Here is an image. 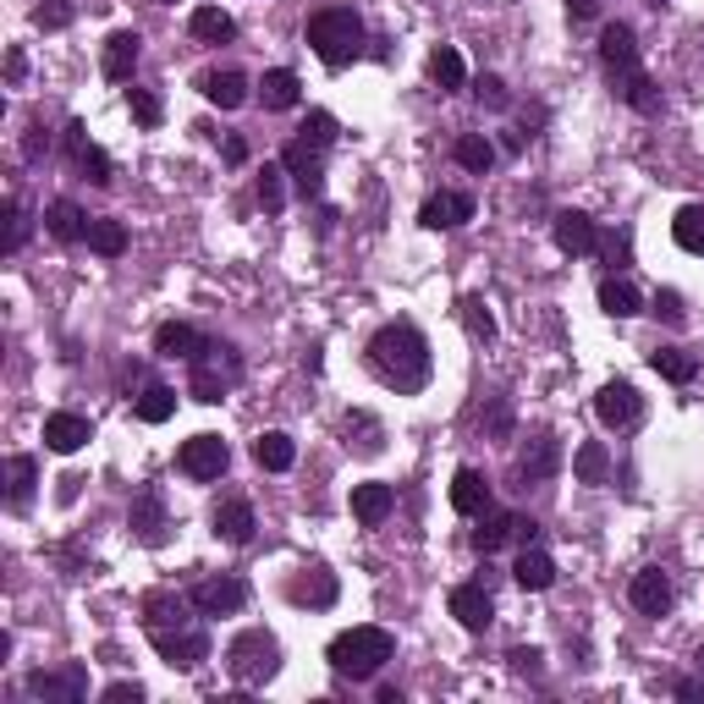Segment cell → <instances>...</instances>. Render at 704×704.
Listing matches in <instances>:
<instances>
[{"mask_svg": "<svg viewBox=\"0 0 704 704\" xmlns=\"http://www.w3.org/2000/svg\"><path fill=\"white\" fill-rule=\"evenodd\" d=\"M83 242H89L100 259H116V253H127V226H122V220H111V215H94Z\"/></svg>", "mask_w": 704, "mask_h": 704, "instance_id": "40", "label": "cell"}, {"mask_svg": "<svg viewBox=\"0 0 704 704\" xmlns=\"http://www.w3.org/2000/svg\"><path fill=\"white\" fill-rule=\"evenodd\" d=\"M204 100L220 111H237V105H248V78L242 72H204Z\"/></svg>", "mask_w": 704, "mask_h": 704, "instance_id": "31", "label": "cell"}, {"mask_svg": "<svg viewBox=\"0 0 704 704\" xmlns=\"http://www.w3.org/2000/svg\"><path fill=\"white\" fill-rule=\"evenodd\" d=\"M572 474H578V485H611V452L600 441H583L572 452Z\"/></svg>", "mask_w": 704, "mask_h": 704, "instance_id": "37", "label": "cell"}, {"mask_svg": "<svg viewBox=\"0 0 704 704\" xmlns=\"http://www.w3.org/2000/svg\"><path fill=\"white\" fill-rule=\"evenodd\" d=\"M259 100H264V111H292V105L303 100V83H297V72H286V67L264 72V83H259Z\"/></svg>", "mask_w": 704, "mask_h": 704, "instance_id": "32", "label": "cell"}, {"mask_svg": "<svg viewBox=\"0 0 704 704\" xmlns=\"http://www.w3.org/2000/svg\"><path fill=\"white\" fill-rule=\"evenodd\" d=\"M67 155L78 160V171H89L94 188H111V155H105L100 144H89V127H83V122L67 127Z\"/></svg>", "mask_w": 704, "mask_h": 704, "instance_id": "20", "label": "cell"}, {"mask_svg": "<svg viewBox=\"0 0 704 704\" xmlns=\"http://www.w3.org/2000/svg\"><path fill=\"white\" fill-rule=\"evenodd\" d=\"M446 611H452L468 633H485V627L496 622V600H490L485 583H457V589L446 594Z\"/></svg>", "mask_w": 704, "mask_h": 704, "instance_id": "14", "label": "cell"}, {"mask_svg": "<svg viewBox=\"0 0 704 704\" xmlns=\"http://www.w3.org/2000/svg\"><path fill=\"white\" fill-rule=\"evenodd\" d=\"M430 83H435L441 94H452V89L468 83V67H463V56H457L452 45H435V50H430Z\"/></svg>", "mask_w": 704, "mask_h": 704, "instance_id": "36", "label": "cell"}, {"mask_svg": "<svg viewBox=\"0 0 704 704\" xmlns=\"http://www.w3.org/2000/svg\"><path fill=\"white\" fill-rule=\"evenodd\" d=\"M507 660H512V671H523V677H540V660H545V655H540V649H523V644H518V649H512Z\"/></svg>", "mask_w": 704, "mask_h": 704, "instance_id": "55", "label": "cell"}, {"mask_svg": "<svg viewBox=\"0 0 704 704\" xmlns=\"http://www.w3.org/2000/svg\"><path fill=\"white\" fill-rule=\"evenodd\" d=\"M34 23L50 29V34L67 29V23H72V0H39V7H34Z\"/></svg>", "mask_w": 704, "mask_h": 704, "instance_id": "49", "label": "cell"}, {"mask_svg": "<svg viewBox=\"0 0 704 704\" xmlns=\"http://www.w3.org/2000/svg\"><path fill=\"white\" fill-rule=\"evenodd\" d=\"M600 67H605L611 83L644 72V67H638V39H633L627 23H605V29H600Z\"/></svg>", "mask_w": 704, "mask_h": 704, "instance_id": "10", "label": "cell"}, {"mask_svg": "<svg viewBox=\"0 0 704 704\" xmlns=\"http://www.w3.org/2000/svg\"><path fill=\"white\" fill-rule=\"evenodd\" d=\"M155 352L160 359H198V352H209V336L204 330H193V325H182V319H171V325H160L155 330Z\"/></svg>", "mask_w": 704, "mask_h": 704, "instance_id": "21", "label": "cell"}, {"mask_svg": "<svg viewBox=\"0 0 704 704\" xmlns=\"http://www.w3.org/2000/svg\"><path fill=\"white\" fill-rule=\"evenodd\" d=\"M188 29H193V39H204V45H226V39L237 34L231 12H220V7H198V12L188 18Z\"/></svg>", "mask_w": 704, "mask_h": 704, "instance_id": "38", "label": "cell"}, {"mask_svg": "<svg viewBox=\"0 0 704 704\" xmlns=\"http://www.w3.org/2000/svg\"><path fill=\"white\" fill-rule=\"evenodd\" d=\"M127 523H133V534L144 545H160L166 540V501H160V490H138L133 507H127Z\"/></svg>", "mask_w": 704, "mask_h": 704, "instance_id": "23", "label": "cell"}, {"mask_svg": "<svg viewBox=\"0 0 704 704\" xmlns=\"http://www.w3.org/2000/svg\"><path fill=\"white\" fill-rule=\"evenodd\" d=\"M671 237H677V248L704 259V204H682L677 220H671Z\"/></svg>", "mask_w": 704, "mask_h": 704, "instance_id": "41", "label": "cell"}, {"mask_svg": "<svg viewBox=\"0 0 704 704\" xmlns=\"http://www.w3.org/2000/svg\"><path fill=\"white\" fill-rule=\"evenodd\" d=\"M226 160L242 166V160H248V144H242V138H226Z\"/></svg>", "mask_w": 704, "mask_h": 704, "instance_id": "58", "label": "cell"}, {"mask_svg": "<svg viewBox=\"0 0 704 704\" xmlns=\"http://www.w3.org/2000/svg\"><path fill=\"white\" fill-rule=\"evenodd\" d=\"M463 325H468L474 341H496V314H490L485 297H468V303H463Z\"/></svg>", "mask_w": 704, "mask_h": 704, "instance_id": "46", "label": "cell"}, {"mask_svg": "<svg viewBox=\"0 0 704 704\" xmlns=\"http://www.w3.org/2000/svg\"><path fill=\"white\" fill-rule=\"evenodd\" d=\"M253 463H259L264 474H286V468L297 463V446H292V435H281V430H264V435L253 441Z\"/></svg>", "mask_w": 704, "mask_h": 704, "instance_id": "29", "label": "cell"}, {"mask_svg": "<svg viewBox=\"0 0 704 704\" xmlns=\"http://www.w3.org/2000/svg\"><path fill=\"white\" fill-rule=\"evenodd\" d=\"M474 94H479V105H490V111H507V100H512V94H507V83H501L496 72H485Z\"/></svg>", "mask_w": 704, "mask_h": 704, "instance_id": "51", "label": "cell"}, {"mask_svg": "<svg viewBox=\"0 0 704 704\" xmlns=\"http://www.w3.org/2000/svg\"><path fill=\"white\" fill-rule=\"evenodd\" d=\"M242 381V364H237V352L209 341V352H198L193 359V375H188V391L193 402H226V391Z\"/></svg>", "mask_w": 704, "mask_h": 704, "instance_id": "6", "label": "cell"}, {"mask_svg": "<svg viewBox=\"0 0 704 704\" xmlns=\"http://www.w3.org/2000/svg\"><path fill=\"white\" fill-rule=\"evenodd\" d=\"M649 370L660 381H671V386H688L699 375V359H693V352H682V347H655L649 352Z\"/></svg>", "mask_w": 704, "mask_h": 704, "instance_id": "30", "label": "cell"}, {"mask_svg": "<svg viewBox=\"0 0 704 704\" xmlns=\"http://www.w3.org/2000/svg\"><path fill=\"white\" fill-rule=\"evenodd\" d=\"M23 67H29L23 50H12V56H7V83H23Z\"/></svg>", "mask_w": 704, "mask_h": 704, "instance_id": "57", "label": "cell"}, {"mask_svg": "<svg viewBox=\"0 0 704 704\" xmlns=\"http://www.w3.org/2000/svg\"><path fill=\"white\" fill-rule=\"evenodd\" d=\"M627 600H633V611H644V616H666V611H671V578H666L660 567H644V572H633Z\"/></svg>", "mask_w": 704, "mask_h": 704, "instance_id": "17", "label": "cell"}, {"mask_svg": "<svg viewBox=\"0 0 704 704\" xmlns=\"http://www.w3.org/2000/svg\"><path fill=\"white\" fill-rule=\"evenodd\" d=\"M391 655H397L391 627H370V622H364V627H347V633H336V638H330V649H325L330 671H336V677H352V682H370V677H381Z\"/></svg>", "mask_w": 704, "mask_h": 704, "instance_id": "3", "label": "cell"}, {"mask_svg": "<svg viewBox=\"0 0 704 704\" xmlns=\"http://www.w3.org/2000/svg\"><path fill=\"white\" fill-rule=\"evenodd\" d=\"M45 149H50V133L34 122V127H29V138H23V160H45Z\"/></svg>", "mask_w": 704, "mask_h": 704, "instance_id": "54", "label": "cell"}, {"mask_svg": "<svg viewBox=\"0 0 704 704\" xmlns=\"http://www.w3.org/2000/svg\"><path fill=\"white\" fill-rule=\"evenodd\" d=\"M160 7H171V0H160Z\"/></svg>", "mask_w": 704, "mask_h": 704, "instance_id": "60", "label": "cell"}, {"mask_svg": "<svg viewBox=\"0 0 704 704\" xmlns=\"http://www.w3.org/2000/svg\"><path fill=\"white\" fill-rule=\"evenodd\" d=\"M281 177H286V166H264V171H259V204H264L270 215L286 204V188H281Z\"/></svg>", "mask_w": 704, "mask_h": 704, "instance_id": "48", "label": "cell"}, {"mask_svg": "<svg viewBox=\"0 0 704 704\" xmlns=\"http://www.w3.org/2000/svg\"><path fill=\"white\" fill-rule=\"evenodd\" d=\"M347 446H352V452H364V457H375V452L386 446L381 419H370V413H347Z\"/></svg>", "mask_w": 704, "mask_h": 704, "instance_id": "42", "label": "cell"}, {"mask_svg": "<svg viewBox=\"0 0 704 704\" xmlns=\"http://www.w3.org/2000/svg\"><path fill=\"white\" fill-rule=\"evenodd\" d=\"M391 512H397V490H391V485H381V479L352 485V518H359L364 529H381Z\"/></svg>", "mask_w": 704, "mask_h": 704, "instance_id": "18", "label": "cell"}, {"mask_svg": "<svg viewBox=\"0 0 704 704\" xmlns=\"http://www.w3.org/2000/svg\"><path fill=\"white\" fill-rule=\"evenodd\" d=\"M518 523H523L518 512H485L479 529H474V550H479V556H496L507 540H518Z\"/></svg>", "mask_w": 704, "mask_h": 704, "instance_id": "28", "label": "cell"}, {"mask_svg": "<svg viewBox=\"0 0 704 704\" xmlns=\"http://www.w3.org/2000/svg\"><path fill=\"white\" fill-rule=\"evenodd\" d=\"M336 594H341V583H336V572H325V567H303V572H292V583H286V600H292V605H314V611L336 605Z\"/></svg>", "mask_w": 704, "mask_h": 704, "instance_id": "15", "label": "cell"}, {"mask_svg": "<svg viewBox=\"0 0 704 704\" xmlns=\"http://www.w3.org/2000/svg\"><path fill=\"white\" fill-rule=\"evenodd\" d=\"M370 370H375L391 391H402V397L424 391V386H430V375H435V359H430L424 330H419V325H408V319L381 325V330H375V341H370Z\"/></svg>", "mask_w": 704, "mask_h": 704, "instance_id": "2", "label": "cell"}, {"mask_svg": "<svg viewBox=\"0 0 704 704\" xmlns=\"http://www.w3.org/2000/svg\"><path fill=\"white\" fill-rule=\"evenodd\" d=\"M561 468V446H556V435H534L523 452H518V474L523 479H550Z\"/></svg>", "mask_w": 704, "mask_h": 704, "instance_id": "27", "label": "cell"}, {"mask_svg": "<svg viewBox=\"0 0 704 704\" xmlns=\"http://www.w3.org/2000/svg\"><path fill=\"white\" fill-rule=\"evenodd\" d=\"M319 144H308V138H297V144H286V155H281V166H286V177L297 182V193L303 198H319L325 193V166H319Z\"/></svg>", "mask_w": 704, "mask_h": 704, "instance_id": "11", "label": "cell"}, {"mask_svg": "<svg viewBox=\"0 0 704 704\" xmlns=\"http://www.w3.org/2000/svg\"><path fill=\"white\" fill-rule=\"evenodd\" d=\"M188 611H193V600H182V594H166V589L144 594V633L160 649V660L177 671H198L209 660V633Z\"/></svg>", "mask_w": 704, "mask_h": 704, "instance_id": "1", "label": "cell"}, {"mask_svg": "<svg viewBox=\"0 0 704 704\" xmlns=\"http://www.w3.org/2000/svg\"><path fill=\"white\" fill-rule=\"evenodd\" d=\"M29 242V209L23 198H7V237H0V253H18Z\"/></svg>", "mask_w": 704, "mask_h": 704, "instance_id": "47", "label": "cell"}, {"mask_svg": "<svg viewBox=\"0 0 704 704\" xmlns=\"http://www.w3.org/2000/svg\"><path fill=\"white\" fill-rule=\"evenodd\" d=\"M45 226H50V237H61V242H83V237H89V215H83L72 198H56V204L45 209Z\"/></svg>", "mask_w": 704, "mask_h": 704, "instance_id": "33", "label": "cell"}, {"mask_svg": "<svg viewBox=\"0 0 704 704\" xmlns=\"http://www.w3.org/2000/svg\"><path fill=\"white\" fill-rule=\"evenodd\" d=\"M699 677H704V644H699Z\"/></svg>", "mask_w": 704, "mask_h": 704, "instance_id": "59", "label": "cell"}, {"mask_svg": "<svg viewBox=\"0 0 704 704\" xmlns=\"http://www.w3.org/2000/svg\"><path fill=\"white\" fill-rule=\"evenodd\" d=\"M308 45L325 67H352L364 56V23L352 7H325L308 18Z\"/></svg>", "mask_w": 704, "mask_h": 704, "instance_id": "4", "label": "cell"}, {"mask_svg": "<svg viewBox=\"0 0 704 704\" xmlns=\"http://www.w3.org/2000/svg\"><path fill=\"white\" fill-rule=\"evenodd\" d=\"M452 507H457L463 518H485V512H490V479H485L479 468H457V474H452Z\"/></svg>", "mask_w": 704, "mask_h": 704, "instance_id": "24", "label": "cell"}, {"mask_svg": "<svg viewBox=\"0 0 704 704\" xmlns=\"http://www.w3.org/2000/svg\"><path fill=\"white\" fill-rule=\"evenodd\" d=\"M100 699H105V704H138V699H144V682H111Z\"/></svg>", "mask_w": 704, "mask_h": 704, "instance_id": "53", "label": "cell"}, {"mask_svg": "<svg viewBox=\"0 0 704 704\" xmlns=\"http://www.w3.org/2000/svg\"><path fill=\"white\" fill-rule=\"evenodd\" d=\"M226 463H231V452H226L220 435H193V441H182V452H177V468H182L188 479H198V485L220 479Z\"/></svg>", "mask_w": 704, "mask_h": 704, "instance_id": "8", "label": "cell"}, {"mask_svg": "<svg viewBox=\"0 0 704 704\" xmlns=\"http://www.w3.org/2000/svg\"><path fill=\"white\" fill-rule=\"evenodd\" d=\"M468 220H474V193H457V188L424 198V209H419V226H424V231H457V226H468Z\"/></svg>", "mask_w": 704, "mask_h": 704, "instance_id": "12", "label": "cell"}, {"mask_svg": "<svg viewBox=\"0 0 704 704\" xmlns=\"http://www.w3.org/2000/svg\"><path fill=\"white\" fill-rule=\"evenodd\" d=\"M556 248L583 259V253H600V226L583 215V209H561L556 215Z\"/></svg>", "mask_w": 704, "mask_h": 704, "instance_id": "16", "label": "cell"}, {"mask_svg": "<svg viewBox=\"0 0 704 704\" xmlns=\"http://www.w3.org/2000/svg\"><path fill=\"white\" fill-rule=\"evenodd\" d=\"M138 56H144V39H138L133 29H116V34L105 39L100 72H105L111 83H127V78H133V67H138Z\"/></svg>", "mask_w": 704, "mask_h": 704, "instance_id": "19", "label": "cell"}, {"mask_svg": "<svg viewBox=\"0 0 704 704\" xmlns=\"http://www.w3.org/2000/svg\"><path fill=\"white\" fill-rule=\"evenodd\" d=\"M512 578H518V589H529V594H545V589L556 583V561H550L540 545H523V556L512 561Z\"/></svg>", "mask_w": 704, "mask_h": 704, "instance_id": "26", "label": "cell"}, {"mask_svg": "<svg viewBox=\"0 0 704 704\" xmlns=\"http://www.w3.org/2000/svg\"><path fill=\"white\" fill-rule=\"evenodd\" d=\"M34 485H39V463H34L29 452H18V457L7 463V501L23 512V507L34 501Z\"/></svg>", "mask_w": 704, "mask_h": 704, "instance_id": "35", "label": "cell"}, {"mask_svg": "<svg viewBox=\"0 0 704 704\" xmlns=\"http://www.w3.org/2000/svg\"><path fill=\"white\" fill-rule=\"evenodd\" d=\"M616 94H622V100H627L633 111H644V116H655V111H660V94H655V83H649L644 72L622 78V83H616Z\"/></svg>", "mask_w": 704, "mask_h": 704, "instance_id": "44", "label": "cell"}, {"mask_svg": "<svg viewBox=\"0 0 704 704\" xmlns=\"http://www.w3.org/2000/svg\"><path fill=\"white\" fill-rule=\"evenodd\" d=\"M452 160H457L463 171H479V177H485V171L496 166V144H490L485 133H463V138L452 144Z\"/></svg>", "mask_w": 704, "mask_h": 704, "instance_id": "39", "label": "cell"}, {"mask_svg": "<svg viewBox=\"0 0 704 704\" xmlns=\"http://www.w3.org/2000/svg\"><path fill=\"white\" fill-rule=\"evenodd\" d=\"M226 671L242 682V688H264L275 671H281V644L264 633V627H248L226 644Z\"/></svg>", "mask_w": 704, "mask_h": 704, "instance_id": "5", "label": "cell"}, {"mask_svg": "<svg viewBox=\"0 0 704 704\" xmlns=\"http://www.w3.org/2000/svg\"><path fill=\"white\" fill-rule=\"evenodd\" d=\"M600 308H605L611 319H633V314L644 308V297H638V286H633V281L605 275V281H600Z\"/></svg>", "mask_w": 704, "mask_h": 704, "instance_id": "34", "label": "cell"}, {"mask_svg": "<svg viewBox=\"0 0 704 704\" xmlns=\"http://www.w3.org/2000/svg\"><path fill=\"white\" fill-rule=\"evenodd\" d=\"M594 413H600L605 430H633L638 413H644V402H638V391H633L627 381H605L600 397H594Z\"/></svg>", "mask_w": 704, "mask_h": 704, "instance_id": "13", "label": "cell"}, {"mask_svg": "<svg viewBox=\"0 0 704 704\" xmlns=\"http://www.w3.org/2000/svg\"><path fill=\"white\" fill-rule=\"evenodd\" d=\"M209 523H215V540H226V545H248L253 540V507L242 496H226Z\"/></svg>", "mask_w": 704, "mask_h": 704, "instance_id": "25", "label": "cell"}, {"mask_svg": "<svg viewBox=\"0 0 704 704\" xmlns=\"http://www.w3.org/2000/svg\"><path fill=\"white\" fill-rule=\"evenodd\" d=\"M567 12H572L578 23H589V18L600 12V0H567Z\"/></svg>", "mask_w": 704, "mask_h": 704, "instance_id": "56", "label": "cell"}, {"mask_svg": "<svg viewBox=\"0 0 704 704\" xmlns=\"http://www.w3.org/2000/svg\"><path fill=\"white\" fill-rule=\"evenodd\" d=\"M29 693L50 699V704H83L89 699V671L78 660H67L61 671H29Z\"/></svg>", "mask_w": 704, "mask_h": 704, "instance_id": "9", "label": "cell"}, {"mask_svg": "<svg viewBox=\"0 0 704 704\" xmlns=\"http://www.w3.org/2000/svg\"><path fill=\"white\" fill-rule=\"evenodd\" d=\"M127 111H133L138 127H160V122H166V105H160L155 89H127Z\"/></svg>", "mask_w": 704, "mask_h": 704, "instance_id": "45", "label": "cell"}, {"mask_svg": "<svg viewBox=\"0 0 704 704\" xmlns=\"http://www.w3.org/2000/svg\"><path fill=\"white\" fill-rule=\"evenodd\" d=\"M303 138H308V144H319V149H330V144H336V116H330V111H308Z\"/></svg>", "mask_w": 704, "mask_h": 704, "instance_id": "50", "label": "cell"}, {"mask_svg": "<svg viewBox=\"0 0 704 704\" xmlns=\"http://www.w3.org/2000/svg\"><path fill=\"white\" fill-rule=\"evenodd\" d=\"M188 600H193V611H198V616H231V611H242V605H248V583H242V578H231V572H220V578H198V583L188 589Z\"/></svg>", "mask_w": 704, "mask_h": 704, "instance_id": "7", "label": "cell"}, {"mask_svg": "<svg viewBox=\"0 0 704 704\" xmlns=\"http://www.w3.org/2000/svg\"><path fill=\"white\" fill-rule=\"evenodd\" d=\"M655 314H660L666 325H682V297H677L671 286H660V292H655Z\"/></svg>", "mask_w": 704, "mask_h": 704, "instance_id": "52", "label": "cell"}, {"mask_svg": "<svg viewBox=\"0 0 704 704\" xmlns=\"http://www.w3.org/2000/svg\"><path fill=\"white\" fill-rule=\"evenodd\" d=\"M133 413H138L144 424H166V419L177 413V391H171V386H144L138 402H133Z\"/></svg>", "mask_w": 704, "mask_h": 704, "instance_id": "43", "label": "cell"}, {"mask_svg": "<svg viewBox=\"0 0 704 704\" xmlns=\"http://www.w3.org/2000/svg\"><path fill=\"white\" fill-rule=\"evenodd\" d=\"M89 435H94V424H89L83 413H50V419H45V446H50V452H61V457L83 452V446H89Z\"/></svg>", "mask_w": 704, "mask_h": 704, "instance_id": "22", "label": "cell"}]
</instances>
